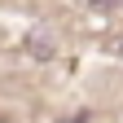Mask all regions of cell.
I'll use <instances>...</instances> for the list:
<instances>
[{
    "label": "cell",
    "instance_id": "cell-1",
    "mask_svg": "<svg viewBox=\"0 0 123 123\" xmlns=\"http://www.w3.org/2000/svg\"><path fill=\"white\" fill-rule=\"evenodd\" d=\"M26 53L35 57V62H49L57 53V40H53V31H31L26 35Z\"/></svg>",
    "mask_w": 123,
    "mask_h": 123
},
{
    "label": "cell",
    "instance_id": "cell-2",
    "mask_svg": "<svg viewBox=\"0 0 123 123\" xmlns=\"http://www.w3.org/2000/svg\"><path fill=\"white\" fill-rule=\"evenodd\" d=\"M92 5H97V9H105V5H119V0H92Z\"/></svg>",
    "mask_w": 123,
    "mask_h": 123
},
{
    "label": "cell",
    "instance_id": "cell-3",
    "mask_svg": "<svg viewBox=\"0 0 123 123\" xmlns=\"http://www.w3.org/2000/svg\"><path fill=\"white\" fill-rule=\"evenodd\" d=\"M114 53H123V40H114Z\"/></svg>",
    "mask_w": 123,
    "mask_h": 123
}]
</instances>
